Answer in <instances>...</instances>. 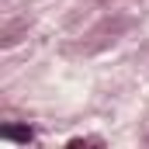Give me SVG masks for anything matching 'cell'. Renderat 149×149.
<instances>
[{"instance_id":"6da1fadb","label":"cell","mask_w":149,"mask_h":149,"mask_svg":"<svg viewBox=\"0 0 149 149\" xmlns=\"http://www.w3.org/2000/svg\"><path fill=\"white\" fill-rule=\"evenodd\" d=\"M0 139H7V142H31L35 132L31 128H17V125H3L0 128Z\"/></svg>"}]
</instances>
